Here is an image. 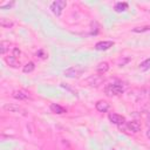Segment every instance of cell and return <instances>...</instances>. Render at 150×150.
<instances>
[{"instance_id":"obj_17","label":"cell","mask_w":150,"mask_h":150,"mask_svg":"<svg viewBox=\"0 0 150 150\" xmlns=\"http://www.w3.org/2000/svg\"><path fill=\"white\" fill-rule=\"evenodd\" d=\"M9 46H11L9 41H1L0 42V53H1V55L6 54V52L9 49Z\"/></svg>"},{"instance_id":"obj_3","label":"cell","mask_w":150,"mask_h":150,"mask_svg":"<svg viewBox=\"0 0 150 150\" xmlns=\"http://www.w3.org/2000/svg\"><path fill=\"white\" fill-rule=\"evenodd\" d=\"M66 6H67V2L64 0H55L50 4V11L56 16H60L62 14L63 9L66 8Z\"/></svg>"},{"instance_id":"obj_1","label":"cell","mask_w":150,"mask_h":150,"mask_svg":"<svg viewBox=\"0 0 150 150\" xmlns=\"http://www.w3.org/2000/svg\"><path fill=\"white\" fill-rule=\"evenodd\" d=\"M104 91L108 96H120L124 93V87L121 83H110L105 86Z\"/></svg>"},{"instance_id":"obj_23","label":"cell","mask_w":150,"mask_h":150,"mask_svg":"<svg viewBox=\"0 0 150 150\" xmlns=\"http://www.w3.org/2000/svg\"><path fill=\"white\" fill-rule=\"evenodd\" d=\"M20 54H21L20 49H19V48H16V47H14V48H13V56L19 57V56H20Z\"/></svg>"},{"instance_id":"obj_24","label":"cell","mask_w":150,"mask_h":150,"mask_svg":"<svg viewBox=\"0 0 150 150\" xmlns=\"http://www.w3.org/2000/svg\"><path fill=\"white\" fill-rule=\"evenodd\" d=\"M146 137L150 139V128H149V129H148V131H146Z\"/></svg>"},{"instance_id":"obj_2","label":"cell","mask_w":150,"mask_h":150,"mask_svg":"<svg viewBox=\"0 0 150 150\" xmlns=\"http://www.w3.org/2000/svg\"><path fill=\"white\" fill-rule=\"evenodd\" d=\"M84 70H86V68H83L82 66H73V67H70V68H67V69L63 71V75H64L66 77L75 79V77H79Z\"/></svg>"},{"instance_id":"obj_20","label":"cell","mask_w":150,"mask_h":150,"mask_svg":"<svg viewBox=\"0 0 150 150\" xmlns=\"http://www.w3.org/2000/svg\"><path fill=\"white\" fill-rule=\"evenodd\" d=\"M139 68H141L143 71L149 70V69H150V57H149V59H146V60H144V61L139 64Z\"/></svg>"},{"instance_id":"obj_14","label":"cell","mask_w":150,"mask_h":150,"mask_svg":"<svg viewBox=\"0 0 150 150\" xmlns=\"http://www.w3.org/2000/svg\"><path fill=\"white\" fill-rule=\"evenodd\" d=\"M108 69H109V63H108V62H101V63H98L97 67H96L97 74H101V75L104 74V73H107Z\"/></svg>"},{"instance_id":"obj_21","label":"cell","mask_w":150,"mask_h":150,"mask_svg":"<svg viewBox=\"0 0 150 150\" xmlns=\"http://www.w3.org/2000/svg\"><path fill=\"white\" fill-rule=\"evenodd\" d=\"M13 6H14V1H11V2H6V4H1L0 8L1 9H8V8L13 7Z\"/></svg>"},{"instance_id":"obj_13","label":"cell","mask_w":150,"mask_h":150,"mask_svg":"<svg viewBox=\"0 0 150 150\" xmlns=\"http://www.w3.org/2000/svg\"><path fill=\"white\" fill-rule=\"evenodd\" d=\"M50 110H52V112L59 114V115L67 112V110H66L63 107H61L60 104H56V103H52V104H50Z\"/></svg>"},{"instance_id":"obj_12","label":"cell","mask_w":150,"mask_h":150,"mask_svg":"<svg viewBox=\"0 0 150 150\" xmlns=\"http://www.w3.org/2000/svg\"><path fill=\"white\" fill-rule=\"evenodd\" d=\"M149 97H150V90H148V89H141L139 93L137 94L136 101H144V100H148Z\"/></svg>"},{"instance_id":"obj_8","label":"cell","mask_w":150,"mask_h":150,"mask_svg":"<svg viewBox=\"0 0 150 150\" xmlns=\"http://www.w3.org/2000/svg\"><path fill=\"white\" fill-rule=\"evenodd\" d=\"M141 128H142V125H141V123L138 121H130V122L127 123L125 128L123 127V129H128L130 132H134V134L141 131Z\"/></svg>"},{"instance_id":"obj_15","label":"cell","mask_w":150,"mask_h":150,"mask_svg":"<svg viewBox=\"0 0 150 150\" xmlns=\"http://www.w3.org/2000/svg\"><path fill=\"white\" fill-rule=\"evenodd\" d=\"M128 2H116L114 6L115 12H124L125 9H128Z\"/></svg>"},{"instance_id":"obj_25","label":"cell","mask_w":150,"mask_h":150,"mask_svg":"<svg viewBox=\"0 0 150 150\" xmlns=\"http://www.w3.org/2000/svg\"><path fill=\"white\" fill-rule=\"evenodd\" d=\"M112 150H114V149H112Z\"/></svg>"},{"instance_id":"obj_11","label":"cell","mask_w":150,"mask_h":150,"mask_svg":"<svg viewBox=\"0 0 150 150\" xmlns=\"http://www.w3.org/2000/svg\"><path fill=\"white\" fill-rule=\"evenodd\" d=\"M5 61H6V63H7L9 67H13V68H18V67L20 66V61H19V59L15 57V56H13V55H11V56H6V57H5Z\"/></svg>"},{"instance_id":"obj_18","label":"cell","mask_w":150,"mask_h":150,"mask_svg":"<svg viewBox=\"0 0 150 150\" xmlns=\"http://www.w3.org/2000/svg\"><path fill=\"white\" fill-rule=\"evenodd\" d=\"M34 69H35V63H34V62H28V63H26V64L23 66L22 71L26 73V74H28V73H32Z\"/></svg>"},{"instance_id":"obj_22","label":"cell","mask_w":150,"mask_h":150,"mask_svg":"<svg viewBox=\"0 0 150 150\" xmlns=\"http://www.w3.org/2000/svg\"><path fill=\"white\" fill-rule=\"evenodd\" d=\"M36 57H39V59L43 60V59H46V57H47V54H46L42 49H40V50H38V53H36Z\"/></svg>"},{"instance_id":"obj_16","label":"cell","mask_w":150,"mask_h":150,"mask_svg":"<svg viewBox=\"0 0 150 150\" xmlns=\"http://www.w3.org/2000/svg\"><path fill=\"white\" fill-rule=\"evenodd\" d=\"M13 25H14V22L12 20L7 19V18L0 19V26L4 27V28H11V27H13Z\"/></svg>"},{"instance_id":"obj_5","label":"cell","mask_w":150,"mask_h":150,"mask_svg":"<svg viewBox=\"0 0 150 150\" xmlns=\"http://www.w3.org/2000/svg\"><path fill=\"white\" fill-rule=\"evenodd\" d=\"M103 81H104V77H103L101 74H97V75H91V76H89L84 82H86L88 86H90V87L97 88V87H100V86L103 83Z\"/></svg>"},{"instance_id":"obj_10","label":"cell","mask_w":150,"mask_h":150,"mask_svg":"<svg viewBox=\"0 0 150 150\" xmlns=\"http://www.w3.org/2000/svg\"><path fill=\"white\" fill-rule=\"evenodd\" d=\"M95 108H96V110H97V111H100V112H105V111H108V110H109L110 104H109L107 101L101 100V101H97V102H96Z\"/></svg>"},{"instance_id":"obj_9","label":"cell","mask_w":150,"mask_h":150,"mask_svg":"<svg viewBox=\"0 0 150 150\" xmlns=\"http://www.w3.org/2000/svg\"><path fill=\"white\" fill-rule=\"evenodd\" d=\"M114 46V41H100L95 45L96 50H107Z\"/></svg>"},{"instance_id":"obj_6","label":"cell","mask_w":150,"mask_h":150,"mask_svg":"<svg viewBox=\"0 0 150 150\" xmlns=\"http://www.w3.org/2000/svg\"><path fill=\"white\" fill-rule=\"evenodd\" d=\"M108 118L111 123L116 124V125H122L125 123V118L122 116V115H118V114H115V112H111L108 115Z\"/></svg>"},{"instance_id":"obj_4","label":"cell","mask_w":150,"mask_h":150,"mask_svg":"<svg viewBox=\"0 0 150 150\" xmlns=\"http://www.w3.org/2000/svg\"><path fill=\"white\" fill-rule=\"evenodd\" d=\"M4 110L8 111V112H15V114H20L22 116H26L27 115V111L20 107L19 104H14V103H6L4 105Z\"/></svg>"},{"instance_id":"obj_7","label":"cell","mask_w":150,"mask_h":150,"mask_svg":"<svg viewBox=\"0 0 150 150\" xmlns=\"http://www.w3.org/2000/svg\"><path fill=\"white\" fill-rule=\"evenodd\" d=\"M12 96L16 100H20V101H25V100H29L30 98V95L29 93H27L26 90H22V89H19V90H14L12 93Z\"/></svg>"},{"instance_id":"obj_19","label":"cell","mask_w":150,"mask_h":150,"mask_svg":"<svg viewBox=\"0 0 150 150\" xmlns=\"http://www.w3.org/2000/svg\"><path fill=\"white\" fill-rule=\"evenodd\" d=\"M148 30H150V25H145V26H139V27L132 28L134 33H144V32H148Z\"/></svg>"}]
</instances>
